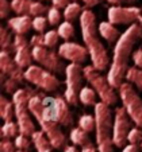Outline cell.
<instances>
[{
	"mask_svg": "<svg viewBox=\"0 0 142 152\" xmlns=\"http://www.w3.org/2000/svg\"><path fill=\"white\" fill-rule=\"evenodd\" d=\"M139 39H142V24L134 23L129 26L125 32H122L116 40L107 73L108 81L115 89L125 82L126 72L130 67V58H133L134 46Z\"/></svg>",
	"mask_w": 142,
	"mask_h": 152,
	"instance_id": "obj_1",
	"label": "cell"
},
{
	"mask_svg": "<svg viewBox=\"0 0 142 152\" xmlns=\"http://www.w3.org/2000/svg\"><path fill=\"white\" fill-rule=\"evenodd\" d=\"M80 28L81 37L84 40L85 47L89 53V59L93 67L103 72L110 66V57L104 45L99 38V24L96 22V16L89 8H85L80 16Z\"/></svg>",
	"mask_w": 142,
	"mask_h": 152,
	"instance_id": "obj_2",
	"label": "cell"
},
{
	"mask_svg": "<svg viewBox=\"0 0 142 152\" xmlns=\"http://www.w3.org/2000/svg\"><path fill=\"white\" fill-rule=\"evenodd\" d=\"M93 115L96 118V128H95V137L96 147L99 152H114V140H112V131H114V116L110 109V105L101 102H96L93 106Z\"/></svg>",
	"mask_w": 142,
	"mask_h": 152,
	"instance_id": "obj_3",
	"label": "cell"
},
{
	"mask_svg": "<svg viewBox=\"0 0 142 152\" xmlns=\"http://www.w3.org/2000/svg\"><path fill=\"white\" fill-rule=\"evenodd\" d=\"M83 74H84V78L88 82V85L92 86L95 92L98 93L101 102L107 104L110 106L115 105L118 102L119 94L116 93L115 88L110 83L107 77L101 75L100 72L96 67H93V65L83 67Z\"/></svg>",
	"mask_w": 142,
	"mask_h": 152,
	"instance_id": "obj_4",
	"label": "cell"
},
{
	"mask_svg": "<svg viewBox=\"0 0 142 152\" xmlns=\"http://www.w3.org/2000/svg\"><path fill=\"white\" fill-rule=\"evenodd\" d=\"M119 98L122 101V106L126 109L127 115L133 120L137 126L142 128V98L135 92L130 82H123L118 89Z\"/></svg>",
	"mask_w": 142,
	"mask_h": 152,
	"instance_id": "obj_5",
	"label": "cell"
},
{
	"mask_svg": "<svg viewBox=\"0 0 142 152\" xmlns=\"http://www.w3.org/2000/svg\"><path fill=\"white\" fill-rule=\"evenodd\" d=\"M24 77L27 82L33 83L38 89L45 90L47 93L57 92L61 86V81L58 80V77H55L54 73L34 63L24 70Z\"/></svg>",
	"mask_w": 142,
	"mask_h": 152,
	"instance_id": "obj_6",
	"label": "cell"
},
{
	"mask_svg": "<svg viewBox=\"0 0 142 152\" xmlns=\"http://www.w3.org/2000/svg\"><path fill=\"white\" fill-rule=\"evenodd\" d=\"M83 67L78 63H69L65 69V92L64 97L72 106H76L80 100L78 94L83 88Z\"/></svg>",
	"mask_w": 142,
	"mask_h": 152,
	"instance_id": "obj_7",
	"label": "cell"
},
{
	"mask_svg": "<svg viewBox=\"0 0 142 152\" xmlns=\"http://www.w3.org/2000/svg\"><path fill=\"white\" fill-rule=\"evenodd\" d=\"M33 49V58L34 62H37L39 66L50 70L54 74H65L67 66L62 62V58L58 54V51H53V49H49L46 46L31 47Z\"/></svg>",
	"mask_w": 142,
	"mask_h": 152,
	"instance_id": "obj_8",
	"label": "cell"
},
{
	"mask_svg": "<svg viewBox=\"0 0 142 152\" xmlns=\"http://www.w3.org/2000/svg\"><path fill=\"white\" fill-rule=\"evenodd\" d=\"M133 120L127 115L123 106H118L114 112V131L112 140L114 145L118 148H123L127 144V135L133 128Z\"/></svg>",
	"mask_w": 142,
	"mask_h": 152,
	"instance_id": "obj_9",
	"label": "cell"
},
{
	"mask_svg": "<svg viewBox=\"0 0 142 152\" xmlns=\"http://www.w3.org/2000/svg\"><path fill=\"white\" fill-rule=\"evenodd\" d=\"M142 16V10L135 6H112L108 8V22L116 26H131L139 23Z\"/></svg>",
	"mask_w": 142,
	"mask_h": 152,
	"instance_id": "obj_10",
	"label": "cell"
},
{
	"mask_svg": "<svg viewBox=\"0 0 142 152\" xmlns=\"http://www.w3.org/2000/svg\"><path fill=\"white\" fill-rule=\"evenodd\" d=\"M58 54L61 55L62 59L69 61L70 63H78V65L85 63L89 57V53L85 45L83 46L78 43L69 42V40H65L62 45L58 46Z\"/></svg>",
	"mask_w": 142,
	"mask_h": 152,
	"instance_id": "obj_11",
	"label": "cell"
},
{
	"mask_svg": "<svg viewBox=\"0 0 142 152\" xmlns=\"http://www.w3.org/2000/svg\"><path fill=\"white\" fill-rule=\"evenodd\" d=\"M41 126V131L46 135L54 149H61L67 147V136L61 131V125L55 121H41L38 123Z\"/></svg>",
	"mask_w": 142,
	"mask_h": 152,
	"instance_id": "obj_12",
	"label": "cell"
},
{
	"mask_svg": "<svg viewBox=\"0 0 142 152\" xmlns=\"http://www.w3.org/2000/svg\"><path fill=\"white\" fill-rule=\"evenodd\" d=\"M7 27L14 34L26 35L33 28V16L30 15H16L7 19Z\"/></svg>",
	"mask_w": 142,
	"mask_h": 152,
	"instance_id": "obj_13",
	"label": "cell"
},
{
	"mask_svg": "<svg viewBox=\"0 0 142 152\" xmlns=\"http://www.w3.org/2000/svg\"><path fill=\"white\" fill-rule=\"evenodd\" d=\"M55 105H57V123L61 126H72L75 120L69 109L70 104L65 100L64 96H55Z\"/></svg>",
	"mask_w": 142,
	"mask_h": 152,
	"instance_id": "obj_14",
	"label": "cell"
},
{
	"mask_svg": "<svg viewBox=\"0 0 142 152\" xmlns=\"http://www.w3.org/2000/svg\"><path fill=\"white\" fill-rule=\"evenodd\" d=\"M14 59L16 62V65L19 67L26 70L27 67H30L33 65V49L31 46H26V47H20L16 49L14 51Z\"/></svg>",
	"mask_w": 142,
	"mask_h": 152,
	"instance_id": "obj_15",
	"label": "cell"
},
{
	"mask_svg": "<svg viewBox=\"0 0 142 152\" xmlns=\"http://www.w3.org/2000/svg\"><path fill=\"white\" fill-rule=\"evenodd\" d=\"M99 34L103 39H106L108 43H116V40L121 37V32L116 28V24L111 22H100L99 23Z\"/></svg>",
	"mask_w": 142,
	"mask_h": 152,
	"instance_id": "obj_16",
	"label": "cell"
},
{
	"mask_svg": "<svg viewBox=\"0 0 142 152\" xmlns=\"http://www.w3.org/2000/svg\"><path fill=\"white\" fill-rule=\"evenodd\" d=\"M31 140L37 152H53V149H54V147L52 145V143L42 131H35L31 135Z\"/></svg>",
	"mask_w": 142,
	"mask_h": 152,
	"instance_id": "obj_17",
	"label": "cell"
},
{
	"mask_svg": "<svg viewBox=\"0 0 142 152\" xmlns=\"http://www.w3.org/2000/svg\"><path fill=\"white\" fill-rule=\"evenodd\" d=\"M0 69H1V73L6 74L7 77L11 75L12 73H15L19 69V66L16 65V62H15L14 57L11 55V53L1 50V53H0Z\"/></svg>",
	"mask_w": 142,
	"mask_h": 152,
	"instance_id": "obj_18",
	"label": "cell"
},
{
	"mask_svg": "<svg viewBox=\"0 0 142 152\" xmlns=\"http://www.w3.org/2000/svg\"><path fill=\"white\" fill-rule=\"evenodd\" d=\"M0 116L3 121H10L15 118V104L12 98H7L6 96L0 97Z\"/></svg>",
	"mask_w": 142,
	"mask_h": 152,
	"instance_id": "obj_19",
	"label": "cell"
},
{
	"mask_svg": "<svg viewBox=\"0 0 142 152\" xmlns=\"http://www.w3.org/2000/svg\"><path fill=\"white\" fill-rule=\"evenodd\" d=\"M98 93L92 86H83L78 94V100L84 106H95L98 102Z\"/></svg>",
	"mask_w": 142,
	"mask_h": 152,
	"instance_id": "obj_20",
	"label": "cell"
},
{
	"mask_svg": "<svg viewBox=\"0 0 142 152\" xmlns=\"http://www.w3.org/2000/svg\"><path fill=\"white\" fill-rule=\"evenodd\" d=\"M14 37L12 31L8 27H1L0 28V46L3 51L14 53Z\"/></svg>",
	"mask_w": 142,
	"mask_h": 152,
	"instance_id": "obj_21",
	"label": "cell"
},
{
	"mask_svg": "<svg viewBox=\"0 0 142 152\" xmlns=\"http://www.w3.org/2000/svg\"><path fill=\"white\" fill-rule=\"evenodd\" d=\"M84 8L78 1H70L67 7L62 11V15H64L65 20H69V22H73L76 19H80L81 14H83Z\"/></svg>",
	"mask_w": 142,
	"mask_h": 152,
	"instance_id": "obj_22",
	"label": "cell"
},
{
	"mask_svg": "<svg viewBox=\"0 0 142 152\" xmlns=\"http://www.w3.org/2000/svg\"><path fill=\"white\" fill-rule=\"evenodd\" d=\"M125 80L127 82H130L133 86H135L138 90L142 92V69L138 66H130L126 72V77Z\"/></svg>",
	"mask_w": 142,
	"mask_h": 152,
	"instance_id": "obj_23",
	"label": "cell"
},
{
	"mask_svg": "<svg viewBox=\"0 0 142 152\" xmlns=\"http://www.w3.org/2000/svg\"><path fill=\"white\" fill-rule=\"evenodd\" d=\"M69 139L75 145H78V147H84L87 144L91 143L89 140V133L85 132L84 129H81L80 126L77 128H73L70 131V135H69Z\"/></svg>",
	"mask_w": 142,
	"mask_h": 152,
	"instance_id": "obj_24",
	"label": "cell"
},
{
	"mask_svg": "<svg viewBox=\"0 0 142 152\" xmlns=\"http://www.w3.org/2000/svg\"><path fill=\"white\" fill-rule=\"evenodd\" d=\"M1 139H15L19 135V125H18L16 120H10L4 121L3 126H1Z\"/></svg>",
	"mask_w": 142,
	"mask_h": 152,
	"instance_id": "obj_25",
	"label": "cell"
},
{
	"mask_svg": "<svg viewBox=\"0 0 142 152\" xmlns=\"http://www.w3.org/2000/svg\"><path fill=\"white\" fill-rule=\"evenodd\" d=\"M57 31L60 34L61 39L64 40H70L75 38V27H73V24L70 23L69 20H65V22L58 24Z\"/></svg>",
	"mask_w": 142,
	"mask_h": 152,
	"instance_id": "obj_26",
	"label": "cell"
},
{
	"mask_svg": "<svg viewBox=\"0 0 142 152\" xmlns=\"http://www.w3.org/2000/svg\"><path fill=\"white\" fill-rule=\"evenodd\" d=\"M78 126L81 129H84L85 132L91 133V132H95V128H96V118H95V115H85L80 116L78 118Z\"/></svg>",
	"mask_w": 142,
	"mask_h": 152,
	"instance_id": "obj_27",
	"label": "cell"
},
{
	"mask_svg": "<svg viewBox=\"0 0 142 152\" xmlns=\"http://www.w3.org/2000/svg\"><path fill=\"white\" fill-rule=\"evenodd\" d=\"M33 0H11L12 11L16 15H29Z\"/></svg>",
	"mask_w": 142,
	"mask_h": 152,
	"instance_id": "obj_28",
	"label": "cell"
},
{
	"mask_svg": "<svg viewBox=\"0 0 142 152\" xmlns=\"http://www.w3.org/2000/svg\"><path fill=\"white\" fill-rule=\"evenodd\" d=\"M64 16V15L61 14L60 8H57V7L52 6L49 7V10H47L46 12V18H47V22H49L50 26H58V24L61 23V18Z\"/></svg>",
	"mask_w": 142,
	"mask_h": 152,
	"instance_id": "obj_29",
	"label": "cell"
},
{
	"mask_svg": "<svg viewBox=\"0 0 142 152\" xmlns=\"http://www.w3.org/2000/svg\"><path fill=\"white\" fill-rule=\"evenodd\" d=\"M49 7L46 6L45 3L39 1V0H33L31 1V6H30V11H29V15L30 16H39V15H44L45 12H47Z\"/></svg>",
	"mask_w": 142,
	"mask_h": 152,
	"instance_id": "obj_30",
	"label": "cell"
},
{
	"mask_svg": "<svg viewBox=\"0 0 142 152\" xmlns=\"http://www.w3.org/2000/svg\"><path fill=\"white\" fill-rule=\"evenodd\" d=\"M60 34L57 30H49L47 32L44 34V39H45V46L49 49H54L58 45V39H60Z\"/></svg>",
	"mask_w": 142,
	"mask_h": 152,
	"instance_id": "obj_31",
	"label": "cell"
},
{
	"mask_svg": "<svg viewBox=\"0 0 142 152\" xmlns=\"http://www.w3.org/2000/svg\"><path fill=\"white\" fill-rule=\"evenodd\" d=\"M14 141H15L16 148L20 149V151H29L31 144H33L31 137H30V136H26V135H22V133H19V135L14 139Z\"/></svg>",
	"mask_w": 142,
	"mask_h": 152,
	"instance_id": "obj_32",
	"label": "cell"
},
{
	"mask_svg": "<svg viewBox=\"0 0 142 152\" xmlns=\"http://www.w3.org/2000/svg\"><path fill=\"white\" fill-rule=\"evenodd\" d=\"M47 24H49L47 18H45L44 15L33 18V30H35L37 32H44L45 30H46Z\"/></svg>",
	"mask_w": 142,
	"mask_h": 152,
	"instance_id": "obj_33",
	"label": "cell"
},
{
	"mask_svg": "<svg viewBox=\"0 0 142 152\" xmlns=\"http://www.w3.org/2000/svg\"><path fill=\"white\" fill-rule=\"evenodd\" d=\"M142 140V128L141 126H133L127 135V143L131 144H139Z\"/></svg>",
	"mask_w": 142,
	"mask_h": 152,
	"instance_id": "obj_34",
	"label": "cell"
},
{
	"mask_svg": "<svg viewBox=\"0 0 142 152\" xmlns=\"http://www.w3.org/2000/svg\"><path fill=\"white\" fill-rule=\"evenodd\" d=\"M18 148L12 139H1L0 143V152H16Z\"/></svg>",
	"mask_w": 142,
	"mask_h": 152,
	"instance_id": "obj_35",
	"label": "cell"
},
{
	"mask_svg": "<svg viewBox=\"0 0 142 152\" xmlns=\"http://www.w3.org/2000/svg\"><path fill=\"white\" fill-rule=\"evenodd\" d=\"M11 12H12L11 1H8V0H0V18L1 19H8Z\"/></svg>",
	"mask_w": 142,
	"mask_h": 152,
	"instance_id": "obj_36",
	"label": "cell"
},
{
	"mask_svg": "<svg viewBox=\"0 0 142 152\" xmlns=\"http://www.w3.org/2000/svg\"><path fill=\"white\" fill-rule=\"evenodd\" d=\"M26 46H30V40H27L24 35L15 34V37H14V51L16 49H20V47H26Z\"/></svg>",
	"mask_w": 142,
	"mask_h": 152,
	"instance_id": "obj_37",
	"label": "cell"
},
{
	"mask_svg": "<svg viewBox=\"0 0 142 152\" xmlns=\"http://www.w3.org/2000/svg\"><path fill=\"white\" fill-rule=\"evenodd\" d=\"M30 46L31 47H38V46H45V39L44 34H35L30 38Z\"/></svg>",
	"mask_w": 142,
	"mask_h": 152,
	"instance_id": "obj_38",
	"label": "cell"
},
{
	"mask_svg": "<svg viewBox=\"0 0 142 152\" xmlns=\"http://www.w3.org/2000/svg\"><path fill=\"white\" fill-rule=\"evenodd\" d=\"M131 59H133V63L135 66L142 69V49L135 50V51L133 53V58H131Z\"/></svg>",
	"mask_w": 142,
	"mask_h": 152,
	"instance_id": "obj_39",
	"label": "cell"
},
{
	"mask_svg": "<svg viewBox=\"0 0 142 152\" xmlns=\"http://www.w3.org/2000/svg\"><path fill=\"white\" fill-rule=\"evenodd\" d=\"M107 1L112 6H133L138 0H107Z\"/></svg>",
	"mask_w": 142,
	"mask_h": 152,
	"instance_id": "obj_40",
	"label": "cell"
},
{
	"mask_svg": "<svg viewBox=\"0 0 142 152\" xmlns=\"http://www.w3.org/2000/svg\"><path fill=\"white\" fill-rule=\"evenodd\" d=\"M50 1H52V6L57 7V8H60V10H64L72 0H50Z\"/></svg>",
	"mask_w": 142,
	"mask_h": 152,
	"instance_id": "obj_41",
	"label": "cell"
},
{
	"mask_svg": "<svg viewBox=\"0 0 142 152\" xmlns=\"http://www.w3.org/2000/svg\"><path fill=\"white\" fill-rule=\"evenodd\" d=\"M141 151V147L138 145V144H126L125 147H123V149H122V152H139Z\"/></svg>",
	"mask_w": 142,
	"mask_h": 152,
	"instance_id": "obj_42",
	"label": "cell"
},
{
	"mask_svg": "<svg viewBox=\"0 0 142 152\" xmlns=\"http://www.w3.org/2000/svg\"><path fill=\"white\" fill-rule=\"evenodd\" d=\"M81 1H84V7L85 8H92V7L98 6L99 3H101L103 0H81Z\"/></svg>",
	"mask_w": 142,
	"mask_h": 152,
	"instance_id": "obj_43",
	"label": "cell"
},
{
	"mask_svg": "<svg viewBox=\"0 0 142 152\" xmlns=\"http://www.w3.org/2000/svg\"><path fill=\"white\" fill-rule=\"evenodd\" d=\"M81 152H99V151H98V147H95L92 143H89L87 145L81 147Z\"/></svg>",
	"mask_w": 142,
	"mask_h": 152,
	"instance_id": "obj_44",
	"label": "cell"
},
{
	"mask_svg": "<svg viewBox=\"0 0 142 152\" xmlns=\"http://www.w3.org/2000/svg\"><path fill=\"white\" fill-rule=\"evenodd\" d=\"M64 152H81V151H78L77 149V147L73 144V145H67L64 148Z\"/></svg>",
	"mask_w": 142,
	"mask_h": 152,
	"instance_id": "obj_45",
	"label": "cell"
},
{
	"mask_svg": "<svg viewBox=\"0 0 142 152\" xmlns=\"http://www.w3.org/2000/svg\"><path fill=\"white\" fill-rule=\"evenodd\" d=\"M16 152H29V151H20V149H18Z\"/></svg>",
	"mask_w": 142,
	"mask_h": 152,
	"instance_id": "obj_46",
	"label": "cell"
},
{
	"mask_svg": "<svg viewBox=\"0 0 142 152\" xmlns=\"http://www.w3.org/2000/svg\"><path fill=\"white\" fill-rule=\"evenodd\" d=\"M139 147H141V149H142V140H141V143H139Z\"/></svg>",
	"mask_w": 142,
	"mask_h": 152,
	"instance_id": "obj_47",
	"label": "cell"
},
{
	"mask_svg": "<svg viewBox=\"0 0 142 152\" xmlns=\"http://www.w3.org/2000/svg\"><path fill=\"white\" fill-rule=\"evenodd\" d=\"M139 23H141V24H142V16H141V20H139Z\"/></svg>",
	"mask_w": 142,
	"mask_h": 152,
	"instance_id": "obj_48",
	"label": "cell"
},
{
	"mask_svg": "<svg viewBox=\"0 0 142 152\" xmlns=\"http://www.w3.org/2000/svg\"><path fill=\"white\" fill-rule=\"evenodd\" d=\"M72 1H80V0H72Z\"/></svg>",
	"mask_w": 142,
	"mask_h": 152,
	"instance_id": "obj_49",
	"label": "cell"
},
{
	"mask_svg": "<svg viewBox=\"0 0 142 152\" xmlns=\"http://www.w3.org/2000/svg\"><path fill=\"white\" fill-rule=\"evenodd\" d=\"M45 1H49V0H45Z\"/></svg>",
	"mask_w": 142,
	"mask_h": 152,
	"instance_id": "obj_50",
	"label": "cell"
}]
</instances>
